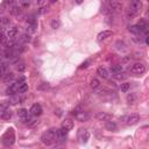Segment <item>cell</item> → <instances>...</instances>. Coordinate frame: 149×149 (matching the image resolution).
<instances>
[{
	"mask_svg": "<svg viewBox=\"0 0 149 149\" xmlns=\"http://www.w3.org/2000/svg\"><path fill=\"white\" fill-rule=\"evenodd\" d=\"M129 30H130L132 33H135V34H140V29L137 28V26H132V27L129 28Z\"/></svg>",
	"mask_w": 149,
	"mask_h": 149,
	"instance_id": "cell-31",
	"label": "cell"
},
{
	"mask_svg": "<svg viewBox=\"0 0 149 149\" xmlns=\"http://www.w3.org/2000/svg\"><path fill=\"white\" fill-rule=\"evenodd\" d=\"M13 55H14L13 50H6V52H5V57H6V58H12Z\"/></svg>",
	"mask_w": 149,
	"mask_h": 149,
	"instance_id": "cell-32",
	"label": "cell"
},
{
	"mask_svg": "<svg viewBox=\"0 0 149 149\" xmlns=\"http://www.w3.org/2000/svg\"><path fill=\"white\" fill-rule=\"evenodd\" d=\"M120 90H121L122 92H127V91L129 90V84H128V83H123V84H121Z\"/></svg>",
	"mask_w": 149,
	"mask_h": 149,
	"instance_id": "cell-28",
	"label": "cell"
},
{
	"mask_svg": "<svg viewBox=\"0 0 149 149\" xmlns=\"http://www.w3.org/2000/svg\"><path fill=\"white\" fill-rule=\"evenodd\" d=\"M20 101H22V99L20 97H15V98H12L10 99V104H17Z\"/></svg>",
	"mask_w": 149,
	"mask_h": 149,
	"instance_id": "cell-34",
	"label": "cell"
},
{
	"mask_svg": "<svg viewBox=\"0 0 149 149\" xmlns=\"http://www.w3.org/2000/svg\"><path fill=\"white\" fill-rule=\"evenodd\" d=\"M7 41H8L7 36H6L3 33H0V43H2V44H7Z\"/></svg>",
	"mask_w": 149,
	"mask_h": 149,
	"instance_id": "cell-27",
	"label": "cell"
},
{
	"mask_svg": "<svg viewBox=\"0 0 149 149\" xmlns=\"http://www.w3.org/2000/svg\"><path fill=\"white\" fill-rule=\"evenodd\" d=\"M45 1H47V0H36V2H37V5H40V6H43Z\"/></svg>",
	"mask_w": 149,
	"mask_h": 149,
	"instance_id": "cell-37",
	"label": "cell"
},
{
	"mask_svg": "<svg viewBox=\"0 0 149 149\" xmlns=\"http://www.w3.org/2000/svg\"><path fill=\"white\" fill-rule=\"evenodd\" d=\"M125 120V122L128 125V126H133V125H136L139 121H140V115L139 114H130L126 118H122Z\"/></svg>",
	"mask_w": 149,
	"mask_h": 149,
	"instance_id": "cell-8",
	"label": "cell"
},
{
	"mask_svg": "<svg viewBox=\"0 0 149 149\" xmlns=\"http://www.w3.org/2000/svg\"><path fill=\"white\" fill-rule=\"evenodd\" d=\"M58 27H59V21H58V20H52V21H51V28L57 29Z\"/></svg>",
	"mask_w": 149,
	"mask_h": 149,
	"instance_id": "cell-29",
	"label": "cell"
},
{
	"mask_svg": "<svg viewBox=\"0 0 149 149\" xmlns=\"http://www.w3.org/2000/svg\"><path fill=\"white\" fill-rule=\"evenodd\" d=\"M0 22H1V17H0Z\"/></svg>",
	"mask_w": 149,
	"mask_h": 149,
	"instance_id": "cell-43",
	"label": "cell"
},
{
	"mask_svg": "<svg viewBox=\"0 0 149 149\" xmlns=\"http://www.w3.org/2000/svg\"><path fill=\"white\" fill-rule=\"evenodd\" d=\"M116 128H118V126H116V123L114 121H109V120L106 121V129H108V130H115Z\"/></svg>",
	"mask_w": 149,
	"mask_h": 149,
	"instance_id": "cell-21",
	"label": "cell"
},
{
	"mask_svg": "<svg viewBox=\"0 0 149 149\" xmlns=\"http://www.w3.org/2000/svg\"><path fill=\"white\" fill-rule=\"evenodd\" d=\"M77 137H78V141H79V143H86L87 141H88V139H90V133H88V130L87 129H84V128H80L79 130H78V133H77Z\"/></svg>",
	"mask_w": 149,
	"mask_h": 149,
	"instance_id": "cell-5",
	"label": "cell"
},
{
	"mask_svg": "<svg viewBox=\"0 0 149 149\" xmlns=\"http://www.w3.org/2000/svg\"><path fill=\"white\" fill-rule=\"evenodd\" d=\"M136 26H137V28L140 29V33H144V34L148 33V28H149V27H148V23H147L144 20H141Z\"/></svg>",
	"mask_w": 149,
	"mask_h": 149,
	"instance_id": "cell-16",
	"label": "cell"
},
{
	"mask_svg": "<svg viewBox=\"0 0 149 149\" xmlns=\"http://www.w3.org/2000/svg\"><path fill=\"white\" fill-rule=\"evenodd\" d=\"M6 68H7V65H6L5 63H1V62H0V72H1V73H3V72L6 71Z\"/></svg>",
	"mask_w": 149,
	"mask_h": 149,
	"instance_id": "cell-35",
	"label": "cell"
},
{
	"mask_svg": "<svg viewBox=\"0 0 149 149\" xmlns=\"http://www.w3.org/2000/svg\"><path fill=\"white\" fill-rule=\"evenodd\" d=\"M130 72L137 76H141L146 72V65L143 63H134L130 68Z\"/></svg>",
	"mask_w": 149,
	"mask_h": 149,
	"instance_id": "cell-4",
	"label": "cell"
},
{
	"mask_svg": "<svg viewBox=\"0 0 149 149\" xmlns=\"http://www.w3.org/2000/svg\"><path fill=\"white\" fill-rule=\"evenodd\" d=\"M9 10H10V14H12V15H14V16H17V15H20V14H21V7L15 6V5H14Z\"/></svg>",
	"mask_w": 149,
	"mask_h": 149,
	"instance_id": "cell-20",
	"label": "cell"
},
{
	"mask_svg": "<svg viewBox=\"0 0 149 149\" xmlns=\"http://www.w3.org/2000/svg\"><path fill=\"white\" fill-rule=\"evenodd\" d=\"M42 112H43V109H42V106H41L40 104H34V105L30 107V109H29V113H30L31 115H34V116L41 115Z\"/></svg>",
	"mask_w": 149,
	"mask_h": 149,
	"instance_id": "cell-9",
	"label": "cell"
},
{
	"mask_svg": "<svg viewBox=\"0 0 149 149\" xmlns=\"http://www.w3.org/2000/svg\"><path fill=\"white\" fill-rule=\"evenodd\" d=\"M122 70H123V68H122V65H120V64H115V65H112V66H111V72H112L113 74L121 73Z\"/></svg>",
	"mask_w": 149,
	"mask_h": 149,
	"instance_id": "cell-18",
	"label": "cell"
},
{
	"mask_svg": "<svg viewBox=\"0 0 149 149\" xmlns=\"http://www.w3.org/2000/svg\"><path fill=\"white\" fill-rule=\"evenodd\" d=\"M68 133H69V130L63 128V127L61 129H57V141H64Z\"/></svg>",
	"mask_w": 149,
	"mask_h": 149,
	"instance_id": "cell-15",
	"label": "cell"
},
{
	"mask_svg": "<svg viewBox=\"0 0 149 149\" xmlns=\"http://www.w3.org/2000/svg\"><path fill=\"white\" fill-rule=\"evenodd\" d=\"M1 142L5 147H10L15 142V132L13 128H8L5 134L1 136Z\"/></svg>",
	"mask_w": 149,
	"mask_h": 149,
	"instance_id": "cell-2",
	"label": "cell"
},
{
	"mask_svg": "<svg viewBox=\"0 0 149 149\" xmlns=\"http://www.w3.org/2000/svg\"><path fill=\"white\" fill-rule=\"evenodd\" d=\"M21 41H22V42H29V41H30V36H29V34H24V35H22V36H21Z\"/></svg>",
	"mask_w": 149,
	"mask_h": 149,
	"instance_id": "cell-30",
	"label": "cell"
},
{
	"mask_svg": "<svg viewBox=\"0 0 149 149\" xmlns=\"http://www.w3.org/2000/svg\"><path fill=\"white\" fill-rule=\"evenodd\" d=\"M41 141H42V143H44L47 146H50L54 142H56L57 141V129L50 128L47 132H44L41 136Z\"/></svg>",
	"mask_w": 149,
	"mask_h": 149,
	"instance_id": "cell-1",
	"label": "cell"
},
{
	"mask_svg": "<svg viewBox=\"0 0 149 149\" xmlns=\"http://www.w3.org/2000/svg\"><path fill=\"white\" fill-rule=\"evenodd\" d=\"M17 114H19V116H20L21 119H23L26 115H28V111H27L26 108H21V109H19Z\"/></svg>",
	"mask_w": 149,
	"mask_h": 149,
	"instance_id": "cell-26",
	"label": "cell"
},
{
	"mask_svg": "<svg viewBox=\"0 0 149 149\" xmlns=\"http://www.w3.org/2000/svg\"><path fill=\"white\" fill-rule=\"evenodd\" d=\"M91 87L93 88V90H97V88H99L100 87V81L97 79V78H93L92 80H91Z\"/></svg>",
	"mask_w": 149,
	"mask_h": 149,
	"instance_id": "cell-23",
	"label": "cell"
},
{
	"mask_svg": "<svg viewBox=\"0 0 149 149\" xmlns=\"http://www.w3.org/2000/svg\"><path fill=\"white\" fill-rule=\"evenodd\" d=\"M62 127L68 129V130H71L73 128V121L71 119H65L63 122H62Z\"/></svg>",
	"mask_w": 149,
	"mask_h": 149,
	"instance_id": "cell-17",
	"label": "cell"
},
{
	"mask_svg": "<svg viewBox=\"0 0 149 149\" xmlns=\"http://www.w3.org/2000/svg\"><path fill=\"white\" fill-rule=\"evenodd\" d=\"M127 100L129 101V104H134V102H135V95H134V94H129V95L127 97Z\"/></svg>",
	"mask_w": 149,
	"mask_h": 149,
	"instance_id": "cell-33",
	"label": "cell"
},
{
	"mask_svg": "<svg viewBox=\"0 0 149 149\" xmlns=\"http://www.w3.org/2000/svg\"><path fill=\"white\" fill-rule=\"evenodd\" d=\"M10 118H12V112H10L9 109L5 108V109L2 111V119H3V120H9Z\"/></svg>",
	"mask_w": 149,
	"mask_h": 149,
	"instance_id": "cell-22",
	"label": "cell"
},
{
	"mask_svg": "<svg viewBox=\"0 0 149 149\" xmlns=\"http://www.w3.org/2000/svg\"><path fill=\"white\" fill-rule=\"evenodd\" d=\"M17 91H19V83H17V81H15V83L10 84V86L6 90V93H7V94L13 95V94H16V93H17Z\"/></svg>",
	"mask_w": 149,
	"mask_h": 149,
	"instance_id": "cell-12",
	"label": "cell"
},
{
	"mask_svg": "<svg viewBox=\"0 0 149 149\" xmlns=\"http://www.w3.org/2000/svg\"><path fill=\"white\" fill-rule=\"evenodd\" d=\"M88 63H90V62H88V61H86V62H85V63H83V64H81V65H80V68H81V69H83V68H86V66H87V64H88Z\"/></svg>",
	"mask_w": 149,
	"mask_h": 149,
	"instance_id": "cell-39",
	"label": "cell"
},
{
	"mask_svg": "<svg viewBox=\"0 0 149 149\" xmlns=\"http://www.w3.org/2000/svg\"><path fill=\"white\" fill-rule=\"evenodd\" d=\"M97 118H98L99 120H102V121H107V120H109L112 116H111L109 114H107V113L100 112V113H98V114H97Z\"/></svg>",
	"mask_w": 149,
	"mask_h": 149,
	"instance_id": "cell-19",
	"label": "cell"
},
{
	"mask_svg": "<svg viewBox=\"0 0 149 149\" xmlns=\"http://www.w3.org/2000/svg\"><path fill=\"white\" fill-rule=\"evenodd\" d=\"M72 115L74 116V119H77L78 121H87L90 119V114L87 112H85L84 109H80V108H74L72 112Z\"/></svg>",
	"mask_w": 149,
	"mask_h": 149,
	"instance_id": "cell-3",
	"label": "cell"
},
{
	"mask_svg": "<svg viewBox=\"0 0 149 149\" xmlns=\"http://www.w3.org/2000/svg\"><path fill=\"white\" fill-rule=\"evenodd\" d=\"M102 1V3H105V5H108V3H111V2H113V1H115V0H101Z\"/></svg>",
	"mask_w": 149,
	"mask_h": 149,
	"instance_id": "cell-38",
	"label": "cell"
},
{
	"mask_svg": "<svg viewBox=\"0 0 149 149\" xmlns=\"http://www.w3.org/2000/svg\"><path fill=\"white\" fill-rule=\"evenodd\" d=\"M16 69H17L19 71H23V70L26 69V66H24V64H23V63H21L20 65L17 64V66H16Z\"/></svg>",
	"mask_w": 149,
	"mask_h": 149,
	"instance_id": "cell-36",
	"label": "cell"
},
{
	"mask_svg": "<svg viewBox=\"0 0 149 149\" xmlns=\"http://www.w3.org/2000/svg\"><path fill=\"white\" fill-rule=\"evenodd\" d=\"M1 77H2V73H1V72H0V78H1Z\"/></svg>",
	"mask_w": 149,
	"mask_h": 149,
	"instance_id": "cell-42",
	"label": "cell"
},
{
	"mask_svg": "<svg viewBox=\"0 0 149 149\" xmlns=\"http://www.w3.org/2000/svg\"><path fill=\"white\" fill-rule=\"evenodd\" d=\"M112 34H113V33H112V30H102L101 33H99V34H98L97 40H98V42H101V41L106 40L107 37H109Z\"/></svg>",
	"mask_w": 149,
	"mask_h": 149,
	"instance_id": "cell-13",
	"label": "cell"
},
{
	"mask_svg": "<svg viewBox=\"0 0 149 149\" xmlns=\"http://www.w3.org/2000/svg\"><path fill=\"white\" fill-rule=\"evenodd\" d=\"M21 8H28L30 6V0H19Z\"/></svg>",
	"mask_w": 149,
	"mask_h": 149,
	"instance_id": "cell-24",
	"label": "cell"
},
{
	"mask_svg": "<svg viewBox=\"0 0 149 149\" xmlns=\"http://www.w3.org/2000/svg\"><path fill=\"white\" fill-rule=\"evenodd\" d=\"M3 76V80L7 83V81H9V80H12L13 78H14V73L13 72H7L6 74H2Z\"/></svg>",
	"mask_w": 149,
	"mask_h": 149,
	"instance_id": "cell-25",
	"label": "cell"
},
{
	"mask_svg": "<svg viewBox=\"0 0 149 149\" xmlns=\"http://www.w3.org/2000/svg\"><path fill=\"white\" fill-rule=\"evenodd\" d=\"M15 0H3V2L0 5V13H3L6 9H10L14 6Z\"/></svg>",
	"mask_w": 149,
	"mask_h": 149,
	"instance_id": "cell-11",
	"label": "cell"
},
{
	"mask_svg": "<svg viewBox=\"0 0 149 149\" xmlns=\"http://www.w3.org/2000/svg\"><path fill=\"white\" fill-rule=\"evenodd\" d=\"M81 2V0H77V3H80Z\"/></svg>",
	"mask_w": 149,
	"mask_h": 149,
	"instance_id": "cell-41",
	"label": "cell"
},
{
	"mask_svg": "<svg viewBox=\"0 0 149 149\" xmlns=\"http://www.w3.org/2000/svg\"><path fill=\"white\" fill-rule=\"evenodd\" d=\"M37 30V21L34 16H30L27 20V31L29 34H34Z\"/></svg>",
	"mask_w": 149,
	"mask_h": 149,
	"instance_id": "cell-6",
	"label": "cell"
},
{
	"mask_svg": "<svg viewBox=\"0 0 149 149\" xmlns=\"http://www.w3.org/2000/svg\"><path fill=\"white\" fill-rule=\"evenodd\" d=\"M142 9V1L141 0H130L129 1V10L137 14Z\"/></svg>",
	"mask_w": 149,
	"mask_h": 149,
	"instance_id": "cell-7",
	"label": "cell"
},
{
	"mask_svg": "<svg viewBox=\"0 0 149 149\" xmlns=\"http://www.w3.org/2000/svg\"><path fill=\"white\" fill-rule=\"evenodd\" d=\"M17 34H19V28L14 26V27H10V28L7 29L6 36H7V38H9V40H13V38H15V37L17 36Z\"/></svg>",
	"mask_w": 149,
	"mask_h": 149,
	"instance_id": "cell-10",
	"label": "cell"
},
{
	"mask_svg": "<svg viewBox=\"0 0 149 149\" xmlns=\"http://www.w3.org/2000/svg\"><path fill=\"white\" fill-rule=\"evenodd\" d=\"M97 74H98L99 77L104 78V79H107V78L109 77V71H108L106 68L100 66V68H98V70H97Z\"/></svg>",
	"mask_w": 149,
	"mask_h": 149,
	"instance_id": "cell-14",
	"label": "cell"
},
{
	"mask_svg": "<svg viewBox=\"0 0 149 149\" xmlns=\"http://www.w3.org/2000/svg\"><path fill=\"white\" fill-rule=\"evenodd\" d=\"M49 1H50V2H51V3H55V2H56V1H57V0H49Z\"/></svg>",
	"mask_w": 149,
	"mask_h": 149,
	"instance_id": "cell-40",
	"label": "cell"
}]
</instances>
